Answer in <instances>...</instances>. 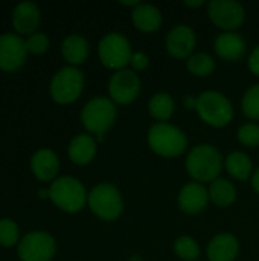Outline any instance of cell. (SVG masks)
<instances>
[{
	"instance_id": "obj_1",
	"label": "cell",
	"mask_w": 259,
	"mask_h": 261,
	"mask_svg": "<svg viewBox=\"0 0 259 261\" xmlns=\"http://www.w3.org/2000/svg\"><path fill=\"white\" fill-rule=\"evenodd\" d=\"M223 168L221 153L208 144L197 145L186 158V170L197 182H214Z\"/></svg>"
},
{
	"instance_id": "obj_2",
	"label": "cell",
	"mask_w": 259,
	"mask_h": 261,
	"mask_svg": "<svg viewBox=\"0 0 259 261\" xmlns=\"http://www.w3.org/2000/svg\"><path fill=\"white\" fill-rule=\"evenodd\" d=\"M148 144L159 156L177 158L186 150L188 139L186 135L176 125L157 122L148 132Z\"/></svg>"
},
{
	"instance_id": "obj_3",
	"label": "cell",
	"mask_w": 259,
	"mask_h": 261,
	"mask_svg": "<svg viewBox=\"0 0 259 261\" xmlns=\"http://www.w3.org/2000/svg\"><path fill=\"white\" fill-rule=\"evenodd\" d=\"M50 200L63 211L78 213L84 208L87 202V194L82 184L70 176H63L55 179L49 188Z\"/></svg>"
},
{
	"instance_id": "obj_4",
	"label": "cell",
	"mask_w": 259,
	"mask_h": 261,
	"mask_svg": "<svg viewBox=\"0 0 259 261\" xmlns=\"http://www.w3.org/2000/svg\"><path fill=\"white\" fill-rule=\"evenodd\" d=\"M195 109L200 118L212 127H226L234 118L231 101L220 92L208 90L195 99Z\"/></svg>"
},
{
	"instance_id": "obj_5",
	"label": "cell",
	"mask_w": 259,
	"mask_h": 261,
	"mask_svg": "<svg viewBox=\"0 0 259 261\" xmlns=\"http://www.w3.org/2000/svg\"><path fill=\"white\" fill-rule=\"evenodd\" d=\"M81 121L84 127L98 135V139H102V135L114 124L116 121V107L111 99L104 96H96L90 99L81 113Z\"/></svg>"
},
{
	"instance_id": "obj_6",
	"label": "cell",
	"mask_w": 259,
	"mask_h": 261,
	"mask_svg": "<svg viewBox=\"0 0 259 261\" xmlns=\"http://www.w3.org/2000/svg\"><path fill=\"white\" fill-rule=\"evenodd\" d=\"M89 206L95 216L102 220H116L124 211V202L119 190L111 184H99L89 194Z\"/></svg>"
},
{
	"instance_id": "obj_7",
	"label": "cell",
	"mask_w": 259,
	"mask_h": 261,
	"mask_svg": "<svg viewBox=\"0 0 259 261\" xmlns=\"http://www.w3.org/2000/svg\"><path fill=\"white\" fill-rule=\"evenodd\" d=\"M98 54L105 67L116 70H122L127 64H130L133 57L130 41L119 32H110L102 37L98 46Z\"/></svg>"
},
{
	"instance_id": "obj_8",
	"label": "cell",
	"mask_w": 259,
	"mask_h": 261,
	"mask_svg": "<svg viewBox=\"0 0 259 261\" xmlns=\"http://www.w3.org/2000/svg\"><path fill=\"white\" fill-rule=\"evenodd\" d=\"M82 72L73 66L60 69L50 81V95L60 104H69L78 99L82 92Z\"/></svg>"
},
{
	"instance_id": "obj_9",
	"label": "cell",
	"mask_w": 259,
	"mask_h": 261,
	"mask_svg": "<svg viewBox=\"0 0 259 261\" xmlns=\"http://www.w3.org/2000/svg\"><path fill=\"white\" fill-rule=\"evenodd\" d=\"M56 245L50 234L32 231L21 237L18 243V257L21 261H50Z\"/></svg>"
},
{
	"instance_id": "obj_10",
	"label": "cell",
	"mask_w": 259,
	"mask_h": 261,
	"mask_svg": "<svg viewBox=\"0 0 259 261\" xmlns=\"http://www.w3.org/2000/svg\"><path fill=\"white\" fill-rule=\"evenodd\" d=\"M208 14L211 20L226 32H234L238 29L246 17L241 3L234 0H212L208 5Z\"/></svg>"
},
{
	"instance_id": "obj_11",
	"label": "cell",
	"mask_w": 259,
	"mask_h": 261,
	"mask_svg": "<svg viewBox=\"0 0 259 261\" xmlns=\"http://www.w3.org/2000/svg\"><path fill=\"white\" fill-rule=\"evenodd\" d=\"M140 92V80L133 70H118L108 81V93L111 101L118 104L133 102Z\"/></svg>"
},
{
	"instance_id": "obj_12",
	"label": "cell",
	"mask_w": 259,
	"mask_h": 261,
	"mask_svg": "<svg viewBox=\"0 0 259 261\" xmlns=\"http://www.w3.org/2000/svg\"><path fill=\"white\" fill-rule=\"evenodd\" d=\"M26 40L20 35L6 32L0 35V69L12 72L23 66L27 55Z\"/></svg>"
},
{
	"instance_id": "obj_13",
	"label": "cell",
	"mask_w": 259,
	"mask_h": 261,
	"mask_svg": "<svg viewBox=\"0 0 259 261\" xmlns=\"http://www.w3.org/2000/svg\"><path fill=\"white\" fill-rule=\"evenodd\" d=\"M195 44V32L186 24H179L172 28L166 37V49L174 58H188L192 54Z\"/></svg>"
},
{
	"instance_id": "obj_14",
	"label": "cell",
	"mask_w": 259,
	"mask_h": 261,
	"mask_svg": "<svg viewBox=\"0 0 259 261\" xmlns=\"http://www.w3.org/2000/svg\"><path fill=\"white\" fill-rule=\"evenodd\" d=\"M209 202V191L197 182L185 185L179 193V206L186 214L202 213Z\"/></svg>"
},
{
	"instance_id": "obj_15",
	"label": "cell",
	"mask_w": 259,
	"mask_h": 261,
	"mask_svg": "<svg viewBox=\"0 0 259 261\" xmlns=\"http://www.w3.org/2000/svg\"><path fill=\"white\" fill-rule=\"evenodd\" d=\"M206 252L209 261H234L238 257L240 243L232 234L221 232L209 242Z\"/></svg>"
},
{
	"instance_id": "obj_16",
	"label": "cell",
	"mask_w": 259,
	"mask_h": 261,
	"mask_svg": "<svg viewBox=\"0 0 259 261\" xmlns=\"http://www.w3.org/2000/svg\"><path fill=\"white\" fill-rule=\"evenodd\" d=\"M31 170L38 180L41 182L52 180L60 170L58 156L49 148H41L34 153L31 159Z\"/></svg>"
},
{
	"instance_id": "obj_17",
	"label": "cell",
	"mask_w": 259,
	"mask_h": 261,
	"mask_svg": "<svg viewBox=\"0 0 259 261\" xmlns=\"http://www.w3.org/2000/svg\"><path fill=\"white\" fill-rule=\"evenodd\" d=\"M40 23V9L34 2H20L12 11V24L20 34H34Z\"/></svg>"
},
{
	"instance_id": "obj_18",
	"label": "cell",
	"mask_w": 259,
	"mask_h": 261,
	"mask_svg": "<svg viewBox=\"0 0 259 261\" xmlns=\"http://www.w3.org/2000/svg\"><path fill=\"white\" fill-rule=\"evenodd\" d=\"M246 41L237 32H224L220 34L215 40L217 54L226 61H238L246 54Z\"/></svg>"
},
{
	"instance_id": "obj_19",
	"label": "cell",
	"mask_w": 259,
	"mask_h": 261,
	"mask_svg": "<svg viewBox=\"0 0 259 261\" xmlns=\"http://www.w3.org/2000/svg\"><path fill=\"white\" fill-rule=\"evenodd\" d=\"M133 24L142 32H154L162 24V12L148 3H140L131 12Z\"/></svg>"
},
{
	"instance_id": "obj_20",
	"label": "cell",
	"mask_w": 259,
	"mask_h": 261,
	"mask_svg": "<svg viewBox=\"0 0 259 261\" xmlns=\"http://www.w3.org/2000/svg\"><path fill=\"white\" fill-rule=\"evenodd\" d=\"M95 154L96 141L90 135H78L69 144V158L78 165H85L92 162Z\"/></svg>"
},
{
	"instance_id": "obj_21",
	"label": "cell",
	"mask_w": 259,
	"mask_h": 261,
	"mask_svg": "<svg viewBox=\"0 0 259 261\" xmlns=\"http://www.w3.org/2000/svg\"><path fill=\"white\" fill-rule=\"evenodd\" d=\"M61 52H63V57L70 64L76 66V64H81L85 61V58L89 55V43L82 35L72 34L64 38V41L61 44Z\"/></svg>"
},
{
	"instance_id": "obj_22",
	"label": "cell",
	"mask_w": 259,
	"mask_h": 261,
	"mask_svg": "<svg viewBox=\"0 0 259 261\" xmlns=\"http://www.w3.org/2000/svg\"><path fill=\"white\" fill-rule=\"evenodd\" d=\"M209 199L220 208L231 206L237 199V190L234 184L226 179H217L211 184L209 188Z\"/></svg>"
},
{
	"instance_id": "obj_23",
	"label": "cell",
	"mask_w": 259,
	"mask_h": 261,
	"mask_svg": "<svg viewBox=\"0 0 259 261\" xmlns=\"http://www.w3.org/2000/svg\"><path fill=\"white\" fill-rule=\"evenodd\" d=\"M226 168L229 174L238 180H246L252 174V161L241 151H234L226 159Z\"/></svg>"
},
{
	"instance_id": "obj_24",
	"label": "cell",
	"mask_w": 259,
	"mask_h": 261,
	"mask_svg": "<svg viewBox=\"0 0 259 261\" xmlns=\"http://www.w3.org/2000/svg\"><path fill=\"white\" fill-rule=\"evenodd\" d=\"M148 110L154 119L163 122L169 119L174 113V99L171 98V95L165 92H159L150 99Z\"/></svg>"
},
{
	"instance_id": "obj_25",
	"label": "cell",
	"mask_w": 259,
	"mask_h": 261,
	"mask_svg": "<svg viewBox=\"0 0 259 261\" xmlns=\"http://www.w3.org/2000/svg\"><path fill=\"white\" fill-rule=\"evenodd\" d=\"M188 70L197 76H208L214 72L215 69V61L211 55L200 52V54H194L188 58Z\"/></svg>"
},
{
	"instance_id": "obj_26",
	"label": "cell",
	"mask_w": 259,
	"mask_h": 261,
	"mask_svg": "<svg viewBox=\"0 0 259 261\" xmlns=\"http://www.w3.org/2000/svg\"><path fill=\"white\" fill-rule=\"evenodd\" d=\"M174 252L186 261H195L200 257V248L197 245V242L192 237L188 236H182L176 240L174 243Z\"/></svg>"
},
{
	"instance_id": "obj_27",
	"label": "cell",
	"mask_w": 259,
	"mask_h": 261,
	"mask_svg": "<svg viewBox=\"0 0 259 261\" xmlns=\"http://www.w3.org/2000/svg\"><path fill=\"white\" fill-rule=\"evenodd\" d=\"M243 112L250 119H259V84L252 86L243 96Z\"/></svg>"
},
{
	"instance_id": "obj_28",
	"label": "cell",
	"mask_w": 259,
	"mask_h": 261,
	"mask_svg": "<svg viewBox=\"0 0 259 261\" xmlns=\"http://www.w3.org/2000/svg\"><path fill=\"white\" fill-rule=\"evenodd\" d=\"M18 242V226L11 219H0V245L14 246Z\"/></svg>"
},
{
	"instance_id": "obj_29",
	"label": "cell",
	"mask_w": 259,
	"mask_h": 261,
	"mask_svg": "<svg viewBox=\"0 0 259 261\" xmlns=\"http://www.w3.org/2000/svg\"><path fill=\"white\" fill-rule=\"evenodd\" d=\"M238 139L246 147L259 145V125L258 124H244L238 130Z\"/></svg>"
},
{
	"instance_id": "obj_30",
	"label": "cell",
	"mask_w": 259,
	"mask_h": 261,
	"mask_svg": "<svg viewBox=\"0 0 259 261\" xmlns=\"http://www.w3.org/2000/svg\"><path fill=\"white\" fill-rule=\"evenodd\" d=\"M26 47L32 54H43L49 47V38L43 32H34L26 40Z\"/></svg>"
},
{
	"instance_id": "obj_31",
	"label": "cell",
	"mask_w": 259,
	"mask_h": 261,
	"mask_svg": "<svg viewBox=\"0 0 259 261\" xmlns=\"http://www.w3.org/2000/svg\"><path fill=\"white\" fill-rule=\"evenodd\" d=\"M130 64L134 70H145L150 64V58L143 52H136V54H133Z\"/></svg>"
},
{
	"instance_id": "obj_32",
	"label": "cell",
	"mask_w": 259,
	"mask_h": 261,
	"mask_svg": "<svg viewBox=\"0 0 259 261\" xmlns=\"http://www.w3.org/2000/svg\"><path fill=\"white\" fill-rule=\"evenodd\" d=\"M249 69L252 70V73L259 76V46H256L252 50V54L249 57Z\"/></svg>"
},
{
	"instance_id": "obj_33",
	"label": "cell",
	"mask_w": 259,
	"mask_h": 261,
	"mask_svg": "<svg viewBox=\"0 0 259 261\" xmlns=\"http://www.w3.org/2000/svg\"><path fill=\"white\" fill-rule=\"evenodd\" d=\"M252 187H253V190L259 194V168L255 171V174L252 177Z\"/></svg>"
},
{
	"instance_id": "obj_34",
	"label": "cell",
	"mask_w": 259,
	"mask_h": 261,
	"mask_svg": "<svg viewBox=\"0 0 259 261\" xmlns=\"http://www.w3.org/2000/svg\"><path fill=\"white\" fill-rule=\"evenodd\" d=\"M203 3H205L203 0H197V2H189V0H186V2H185V5H186V6H191V8H198V6H202Z\"/></svg>"
},
{
	"instance_id": "obj_35",
	"label": "cell",
	"mask_w": 259,
	"mask_h": 261,
	"mask_svg": "<svg viewBox=\"0 0 259 261\" xmlns=\"http://www.w3.org/2000/svg\"><path fill=\"white\" fill-rule=\"evenodd\" d=\"M38 194H40V197H41V199L49 197V190H40V191H38Z\"/></svg>"
}]
</instances>
